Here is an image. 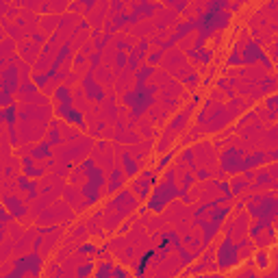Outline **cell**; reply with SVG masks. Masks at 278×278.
<instances>
[{
	"mask_svg": "<svg viewBox=\"0 0 278 278\" xmlns=\"http://www.w3.org/2000/svg\"><path fill=\"white\" fill-rule=\"evenodd\" d=\"M39 57V46L35 41H29V44H22V59H26L29 63H35Z\"/></svg>",
	"mask_w": 278,
	"mask_h": 278,
	"instance_id": "1",
	"label": "cell"
}]
</instances>
